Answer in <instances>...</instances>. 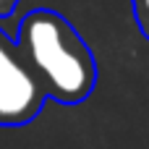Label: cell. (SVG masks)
I'll return each instance as SVG.
<instances>
[{
	"label": "cell",
	"instance_id": "3",
	"mask_svg": "<svg viewBox=\"0 0 149 149\" xmlns=\"http://www.w3.org/2000/svg\"><path fill=\"white\" fill-rule=\"evenodd\" d=\"M134 18L141 37L149 42V0H134Z\"/></svg>",
	"mask_w": 149,
	"mask_h": 149
},
{
	"label": "cell",
	"instance_id": "1",
	"mask_svg": "<svg viewBox=\"0 0 149 149\" xmlns=\"http://www.w3.org/2000/svg\"><path fill=\"white\" fill-rule=\"evenodd\" d=\"M16 47L47 100L79 105L94 92V52L63 13L50 8L29 10L18 21Z\"/></svg>",
	"mask_w": 149,
	"mask_h": 149
},
{
	"label": "cell",
	"instance_id": "4",
	"mask_svg": "<svg viewBox=\"0 0 149 149\" xmlns=\"http://www.w3.org/2000/svg\"><path fill=\"white\" fill-rule=\"evenodd\" d=\"M18 5H21V0H0V18H8Z\"/></svg>",
	"mask_w": 149,
	"mask_h": 149
},
{
	"label": "cell",
	"instance_id": "2",
	"mask_svg": "<svg viewBox=\"0 0 149 149\" xmlns=\"http://www.w3.org/2000/svg\"><path fill=\"white\" fill-rule=\"evenodd\" d=\"M45 102L47 94L21 60L16 39L0 29V126L18 128L31 123Z\"/></svg>",
	"mask_w": 149,
	"mask_h": 149
}]
</instances>
